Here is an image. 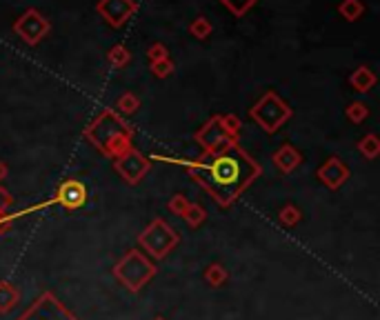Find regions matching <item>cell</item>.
<instances>
[{"instance_id":"4","label":"cell","mask_w":380,"mask_h":320,"mask_svg":"<svg viewBox=\"0 0 380 320\" xmlns=\"http://www.w3.org/2000/svg\"><path fill=\"white\" fill-rule=\"evenodd\" d=\"M114 276L127 289L140 291L156 276V267H153V262H149L138 249H132L129 254H125L118 260V265L114 267Z\"/></svg>"},{"instance_id":"14","label":"cell","mask_w":380,"mask_h":320,"mask_svg":"<svg viewBox=\"0 0 380 320\" xmlns=\"http://www.w3.org/2000/svg\"><path fill=\"white\" fill-rule=\"evenodd\" d=\"M349 85L354 87V91H360V94H365V91H369L374 85H376V74L372 72L369 67H358L354 74H351V78H349Z\"/></svg>"},{"instance_id":"28","label":"cell","mask_w":380,"mask_h":320,"mask_svg":"<svg viewBox=\"0 0 380 320\" xmlns=\"http://www.w3.org/2000/svg\"><path fill=\"white\" fill-rule=\"evenodd\" d=\"M169 212H172L174 216H182V214H185L187 212V207H189V200L185 198V196H182V193H176V196L172 198V200H169Z\"/></svg>"},{"instance_id":"15","label":"cell","mask_w":380,"mask_h":320,"mask_svg":"<svg viewBox=\"0 0 380 320\" xmlns=\"http://www.w3.org/2000/svg\"><path fill=\"white\" fill-rule=\"evenodd\" d=\"M18 289L13 287L11 283H0V314H7L11 307H16L18 302Z\"/></svg>"},{"instance_id":"2","label":"cell","mask_w":380,"mask_h":320,"mask_svg":"<svg viewBox=\"0 0 380 320\" xmlns=\"http://www.w3.org/2000/svg\"><path fill=\"white\" fill-rule=\"evenodd\" d=\"M84 136H87V141L96 149H101L107 158L116 160L118 156L125 154V151L132 149L134 129L116 114L114 109H105L103 114L94 118L89 127L84 129Z\"/></svg>"},{"instance_id":"5","label":"cell","mask_w":380,"mask_h":320,"mask_svg":"<svg viewBox=\"0 0 380 320\" xmlns=\"http://www.w3.org/2000/svg\"><path fill=\"white\" fill-rule=\"evenodd\" d=\"M138 243L143 245L153 258H165L178 245V233L169 227L165 220L156 218L138 236Z\"/></svg>"},{"instance_id":"16","label":"cell","mask_w":380,"mask_h":320,"mask_svg":"<svg viewBox=\"0 0 380 320\" xmlns=\"http://www.w3.org/2000/svg\"><path fill=\"white\" fill-rule=\"evenodd\" d=\"M338 13L349 20V23H356L358 18H362L365 13V5L360 0H341V5H338Z\"/></svg>"},{"instance_id":"10","label":"cell","mask_w":380,"mask_h":320,"mask_svg":"<svg viewBox=\"0 0 380 320\" xmlns=\"http://www.w3.org/2000/svg\"><path fill=\"white\" fill-rule=\"evenodd\" d=\"M96 11L101 13L103 20L118 30L129 18L136 16L138 11V0H98Z\"/></svg>"},{"instance_id":"31","label":"cell","mask_w":380,"mask_h":320,"mask_svg":"<svg viewBox=\"0 0 380 320\" xmlns=\"http://www.w3.org/2000/svg\"><path fill=\"white\" fill-rule=\"evenodd\" d=\"M7 174H9V169H7V165L0 160V180H5L7 178Z\"/></svg>"},{"instance_id":"22","label":"cell","mask_w":380,"mask_h":320,"mask_svg":"<svg viewBox=\"0 0 380 320\" xmlns=\"http://www.w3.org/2000/svg\"><path fill=\"white\" fill-rule=\"evenodd\" d=\"M345 116L354 122V124H360V122H365L369 118V107L365 105V103H360V101H354L349 107H347V111H345Z\"/></svg>"},{"instance_id":"1","label":"cell","mask_w":380,"mask_h":320,"mask_svg":"<svg viewBox=\"0 0 380 320\" xmlns=\"http://www.w3.org/2000/svg\"><path fill=\"white\" fill-rule=\"evenodd\" d=\"M182 165L220 207H229L262 174V167L253 162L236 143L216 154H205L198 160Z\"/></svg>"},{"instance_id":"7","label":"cell","mask_w":380,"mask_h":320,"mask_svg":"<svg viewBox=\"0 0 380 320\" xmlns=\"http://www.w3.org/2000/svg\"><path fill=\"white\" fill-rule=\"evenodd\" d=\"M196 143L205 149V154H216V151L236 143V138L222 127L220 116H214L207 124H203V129L196 132Z\"/></svg>"},{"instance_id":"18","label":"cell","mask_w":380,"mask_h":320,"mask_svg":"<svg viewBox=\"0 0 380 320\" xmlns=\"http://www.w3.org/2000/svg\"><path fill=\"white\" fill-rule=\"evenodd\" d=\"M189 34L196 38V40H205V38H209L211 36V32H214V25L209 23V18H205V16H196L191 23H189Z\"/></svg>"},{"instance_id":"29","label":"cell","mask_w":380,"mask_h":320,"mask_svg":"<svg viewBox=\"0 0 380 320\" xmlns=\"http://www.w3.org/2000/svg\"><path fill=\"white\" fill-rule=\"evenodd\" d=\"M165 58H169V51H167V47H165L163 43H153V45L147 49V60H149V65H151V63H158V60H165Z\"/></svg>"},{"instance_id":"6","label":"cell","mask_w":380,"mask_h":320,"mask_svg":"<svg viewBox=\"0 0 380 320\" xmlns=\"http://www.w3.org/2000/svg\"><path fill=\"white\" fill-rule=\"evenodd\" d=\"M51 32V23L49 18H45L38 9H27L23 16L16 18L13 23V34H16L25 45L36 47L42 38H47Z\"/></svg>"},{"instance_id":"11","label":"cell","mask_w":380,"mask_h":320,"mask_svg":"<svg viewBox=\"0 0 380 320\" xmlns=\"http://www.w3.org/2000/svg\"><path fill=\"white\" fill-rule=\"evenodd\" d=\"M51 203H58L65 207V210L76 212V210H80V207H84V203H87V189H84V185L80 183V180H65V183L58 187V191H56Z\"/></svg>"},{"instance_id":"20","label":"cell","mask_w":380,"mask_h":320,"mask_svg":"<svg viewBox=\"0 0 380 320\" xmlns=\"http://www.w3.org/2000/svg\"><path fill=\"white\" fill-rule=\"evenodd\" d=\"M138 107H140V98L136 94H132V91H125L120 98L116 101V109L120 111L122 116H132V114H136L138 111Z\"/></svg>"},{"instance_id":"26","label":"cell","mask_w":380,"mask_h":320,"mask_svg":"<svg viewBox=\"0 0 380 320\" xmlns=\"http://www.w3.org/2000/svg\"><path fill=\"white\" fill-rule=\"evenodd\" d=\"M151 72L156 78H167L174 74V63L172 58H165V60H158V63H151Z\"/></svg>"},{"instance_id":"8","label":"cell","mask_w":380,"mask_h":320,"mask_svg":"<svg viewBox=\"0 0 380 320\" xmlns=\"http://www.w3.org/2000/svg\"><path fill=\"white\" fill-rule=\"evenodd\" d=\"M18 320H78V318L69 314L63 307V302L47 291Z\"/></svg>"},{"instance_id":"17","label":"cell","mask_w":380,"mask_h":320,"mask_svg":"<svg viewBox=\"0 0 380 320\" xmlns=\"http://www.w3.org/2000/svg\"><path fill=\"white\" fill-rule=\"evenodd\" d=\"M358 151H360V154L367 158V160H376L378 154H380V141H378V136H376V134H367L365 138H360Z\"/></svg>"},{"instance_id":"25","label":"cell","mask_w":380,"mask_h":320,"mask_svg":"<svg viewBox=\"0 0 380 320\" xmlns=\"http://www.w3.org/2000/svg\"><path fill=\"white\" fill-rule=\"evenodd\" d=\"M280 222H283L285 227H293V225H298L300 222V218H303V214H300V210L296 205H285L283 210H280Z\"/></svg>"},{"instance_id":"27","label":"cell","mask_w":380,"mask_h":320,"mask_svg":"<svg viewBox=\"0 0 380 320\" xmlns=\"http://www.w3.org/2000/svg\"><path fill=\"white\" fill-rule=\"evenodd\" d=\"M220 120H222V127L227 129L234 138H238L241 136V127H243V122H241V118H238L236 114H227V116H220Z\"/></svg>"},{"instance_id":"12","label":"cell","mask_w":380,"mask_h":320,"mask_svg":"<svg viewBox=\"0 0 380 320\" xmlns=\"http://www.w3.org/2000/svg\"><path fill=\"white\" fill-rule=\"evenodd\" d=\"M318 178H320V183L329 187V189H341L345 183H347V178H349V167L341 160V158H329L325 160L320 167H318Z\"/></svg>"},{"instance_id":"19","label":"cell","mask_w":380,"mask_h":320,"mask_svg":"<svg viewBox=\"0 0 380 320\" xmlns=\"http://www.w3.org/2000/svg\"><path fill=\"white\" fill-rule=\"evenodd\" d=\"M107 60H109L111 67L122 69V67L129 65V60H132V51L127 49L125 45H114V47H111V49L107 51Z\"/></svg>"},{"instance_id":"30","label":"cell","mask_w":380,"mask_h":320,"mask_svg":"<svg viewBox=\"0 0 380 320\" xmlns=\"http://www.w3.org/2000/svg\"><path fill=\"white\" fill-rule=\"evenodd\" d=\"M11 203H13L11 193L5 187H0V216H5V212L11 207Z\"/></svg>"},{"instance_id":"3","label":"cell","mask_w":380,"mask_h":320,"mask_svg":"<svg viewBox=\"0 0 380 320\" xmlns=\"http://www.w3.org/2000/svg\"><path fill=\"white\" fill-rule=\"evenodd\" d=\"M291 107L278 94L267 91L262 98L249 109V118L256 120L267 134H276L291 118Z\"/></svg>"},{"instance_id":"23","label":"cell","mask_w":380,"mask_h":320,"mask_svg":"<svg viewBox=\"0 0 380 320\" xmlns=\"http://www.w3.org/2000/svg\"><path fill=\"white\" fill-rule=\"evenodd\" d=\"M229 278L227 269H224L222 265H218V262H214V265H209L207 271H205V281L211 285V287H220L224 281Z\"/></svg>"},{"instance_id":"21","label":"cell","mask_w":380,"mask_h":320,"mask_svg":"<svg viewBox=\"0 0 380 320\" xmlns=\"http://www.w3.org/2000/svg\"><path fill=\"white\" fill-rule=\"evenodd\" d=\"M182 218L187 220V225H189V227H198V225H203V222H205L207 212H205V207H203V205H198V203H189L187 212L182 214Z\"/></svg>"},{"instance_id":"32","label":"cell","mask_w":380,"mask_h":320,"mask_svg":"<svg viewBox=\"0 0 380 320\" xmlns=\"http://www.w3.org/2000/svg\"><path fill=\"white\" fill-rule=\"evenodd\" d=\"M156 320H165V318H156Z\"/></svg>"},{"instance_id":"9","label":"cell","mask_w":380,"mask_h":320,"mask_svg":"<svg viewBox=\"0 0 380 320\" xmlns=\"http://www.w3.org/2000/svg\"><path fill=\"white\" fill-rule=\"evenodd\" d=\"M114 167H116V172L125 178V183H129V185H138L140 180H143L149 172V167H151V160L147 156L140 154L138 149H129V151H125L122 156H118L114 160Z\"/></svg>"},{"instance_id":"13","label":"cell","mask_w":380,"mask_h":320,"mask_svg":"<svg viewBox=\"0 0 380 320\" xmlns=\"http://www.w3.org/2000/svg\"><path fill=\"white\" fill-rule=\"evenodd\" d=\"M274 165L283 174H291L293 169H298V167L303 165V154L291 145H283L274 154Z\"/></svg>"},{"instance_id":"24","label":"cell","mask_w":380,"mask_h":320,"mask_svg":"<svg viewBox=\"0 0 380 320\" xmlns=\"http://www.w3.org/2000/svg\"><path fill=\"white\" fill-rule=\"evenodd\" d=\"M218 3H222L224 7H227L236 18H243L245 13L258 3V0H218Z\"/></svg>"}]
</instances>
